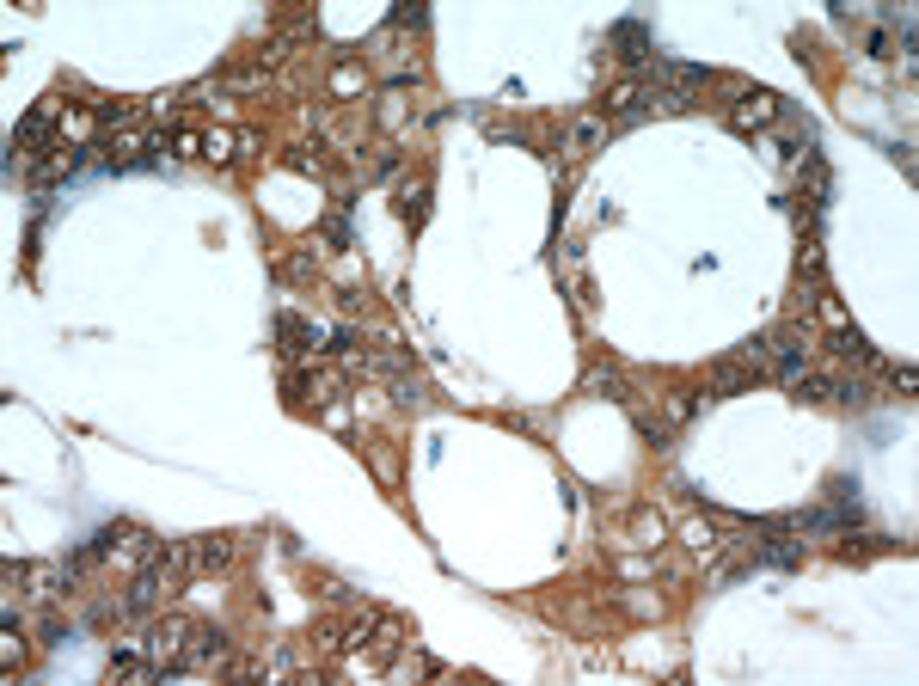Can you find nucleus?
<instances>
[{
  "instance_id": "f257e3e1",
  "label": "nucleus",
  "mask_w": 919,
  "mask_h": 686,
  "mask_svg": "<svg viewBox=\"0 0 919 686\" xmlns=\"http://www.w3.org/2000/svg\"><path fill=\"white\" fill-rule=\"evenodd\" d=\"M50 129H56V98H43V105L13 129V147H19V154H43V141H50ZM56 147V141H50Z\"/></svg>"
},
{
  "instance_id": "f03ea898",
  "label": "nucleus",
  "mask_w": 919,
  "mask_h": 686,
  "mask_svg": "<svg viewBox=\"0 0 919 686\" xmlns=\"http://www.w3.org/2000/svg\"><path fill=\"white\" fill-rule=\"evenodd\" d=\"M772 117H779V98H772V92H742V98H736V111H730L736 129H766Z\"/></svg>"
},
{
  "instance_id": "7ed1b4c3",
  "label": "nucleus",
  "mask_w": 919,
  "mask_h": 686,
  "mask_svg": "<svg viewBox=\"0 0 919 686\" xmlns=\"http://www.w3.org/2000/svg\"><path fill=\"white\" fill-rule=\"evenodd\" d=\"M613 43H619L625 62H644L650 56V25L644 19H625V25H613Z\"/></svg>"
},
{
  "instance_id": "20e7f679",
  "label": "nucleus",
  "mask_w": 919,
  "mask_h": 686,
  "mask_svg": "<svg viewBox=\"0 0 919 686\" xmlns=\"http://www.w3.org/2000/svg\"><path fill=\"white\" fill-rule=\"evenodd\" d=\"M766 356H772V374H785V380H797V374L809 368V343H803V337H785V343H779V350H766Z\"/></svg>"
},
{
  "instance_id": "39448f33",
  "label": "nucleus",
  "mask_w": 919,
  "mask_h": 686,
  "mask_svg": "<svg viewBox=\"0 0 919 686\" xmlns=\"http://www.w3.org/2000/svg\"><path fill=\"white\" fill-rule=\"evenodd\" d=\"M650 117V92L644 86H619L613 92V123H644Z\"/></svg>"
},
{
  "instance_id": "423d86ee",
  "label": "nucleus",
  "mask_w": 919,
  "mask_h": 686,
  "mask_svg": "<svg viewBox=\"0 0 919 686\" xmlns=\"http://www.w3.org/2000/svg\"><path fill=\"white\" fill-rule=\"evenodd\" d=\"M276 331H282V350H319V325H307V319H295V313H282L276 319Z\"/></svg>"
},
{
  "instance_id": "0eeeda50",
  "label": "nucleus",
  "mask_w": 919,
  "mask_h": 686,
  "mask_svg": "<svg viewBox=\"0 0 919 686\" xmlns=\"http://www.w3.org/2000/svg\"><path fill=\"white\" fill-rule=\"evenodd\" d=\"M154 601H160V570H141V576H135V588L123 595V613H148Z\"/></svg>"
},
{
  "instance_id": "6e6552de",
  "label": "nucleus",
  "mask_w": 919,
  "mask_h": 686,
  "mask_svg": "<svg viewBox=\"0 0 919 686\" xmlns=\"http://www.w3.org/2000/svg\"><path fill=\"white\" fill-rule=\"evenodd\" d=\"M601 135H607V129H601L595 117H583V123L570 129V147H576V154H589V147H601Z\"/></svg>"
}]
</instances>
